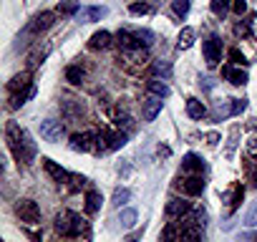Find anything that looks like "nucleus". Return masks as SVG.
<instances>
[{"mask_svg":"<svg viewBox=\"0 0 257 242\" xmlns=\"http://www.w3.org/2000/svg\"><path fill=\"white\" fill-rule=\"evenodd\" d=\"M187 116L189 118H204L207 116V108H204V103L199 101V98H187Z\"/></svg>","mask_w":257,"mask_h":242,"instance_id":"obj_21","label":"nucleus"},{"mask_svg":"<svg viewBox=\"0 0 257 242\" xmlns=\"http://www.w3.org/2000/svg\"><path fill=\"white\" fill-rule=\"evenodd\" d=\"M224 199L229 202V207H227V209H229V214H234V212L239 209L242 199H244V187H242L239 182H234V184H232V189H229V194H227Z\"/></svg>","mask_w":257,"mask_h":242,"instance_id":"obj_16","label":"nucleus"},{"mask_svg":"<svg viewBox=\"0 0 257 242\" xmlns=\"http://www.w3.org/2000/svg\"><path fill=\"white\" fill-rule=\"evenodd\" d=\"M53 227L56 232H61L63 237H81V234H88V222L83 217H78L76 212L71 209H63L56 214L53 219Z\"/></svg>","mask_w":257,"mask_h":242,"instance_id":"obj_2","label":"nucleus"},{"mask_svg":"<svg viewBox=\"0 0 257 242\" xmlns=\"http://www.w3.org/2000/svg\"><path fill=\"white\" fill-rule=\"evenodd\" d=\"M56 11L61 16H76V13H81V6H78V0H61Z\"/></svg>","mask_w":257,"mask_h":242,"instance_id":"obj_30","label":"nucleus"},{"mask_svg":"<svg viewBox=\"0 0 257 242\" xmlns=\"http://www.w3.org/2000/svg\"><path fill=\"white\" fill-rule=\"evenodd\" d=\"M31 96H36V86H31L28 91H21V93H11V103H8V106H11V108H21Z\"/></svg>","mask_w":257,"mask_h":242,"instance_id":"obj_28","label":"nucleus"},{"mask_svg":"<svg viewBox=\"0 0 257 242\" xmlns=\"http://www.w3.org/2000/svg\"><path fill=\"white\" fill-rule=\"evenodd\" d=\"M159 242H179V232H177V224L174 222L164 224V229L159 234Z\"/></svg>","mask_w":257,"mask_h":242,"instance_id":"obj_33","label":"nucleus"},{"mask_svg":"<svg viewBox=\"0 0 257 242\" xmlns=\"http://www.w3.org/2000/svg\"><path fill=\"white\" fill-rule=\"evenodd\" d=\"M247 108V98H232V116H239Z\"/></svg>","mask_w":257,"mask_h":242,"instance_id":"obj_41","label":"nucleus"},{"mask_svg":"<svg viewBox=\"0 0 257 242\" xmlns=\"http://www.w3.org/2000/svg\"><path fill=\"white\" fill-rule=\"evenodd\" d=\"M128 199H132V189H126V187H116V189H113V197H111V204L121 209Z\"/></svg>","mask_w":257,"mask_h":242,"instance_id":"obj_29","label":"nucleus"},{"mask_svg":"<svg viewBox=\"0 0 257 242\" xmlns=\"http://www.w3.org/2000/svg\"><path fill=\"white\" fill-rule=\"evenodd\" d=\"M189 212H192V204L187 199H169L167 202V217H172V219H182Z\"/></svg>","mask_w":257,"mask_h":242,"instance_id":"obj_12","label":"nucleus"},{"mask_svg":"<svg viewBox=\"0 0 257 242\" xmlns=\"http://www.w3.org/2000/svg\"><path fill=\"white\" fill-rule=\"evenodd\" d=\"M172 11H174L179 18H184V16L189 13V0H172Z\"/></svg>","mask_w":257,"mask_h":242,"instance_id":"obj_37","label":"nucleus"},{"mask_svg":"<svg viewBox=\"0 0 257 242\" xmlns=\"http://www.w3.org/2000/svg\"><path fill=\"white\" fill-rule=\"evenodd\" d=\"M101 202H103V199H101V192L91 189V192L86 194V207H83L86 214H96V212L101 209Z\"/></svg>","mask_w":257,"mask_h":242,"instance_id":"obj_26","label":"nucleus"},{"mask_svg":"<svg viewBox=\"0 0 257 242\" xmlns=\"http://www.w3.org/2000/svg\"><path fill=\"white\" fill-rule=\"evenodd\" d=\"M237 144H239V127L234 124V127L229 129L227 147H224V157H227V159H232V157H234V152H237Z\"/></svg>","mask_w":257,"mask_h":242,"instance_id":"obj_25","label":"nucleus"},{"mask_svg":"<svg viewBox=\"0 0 257 242\" xmlns=\"http://www.w3.org/2000/svg\"><path fill=\"white\" fill-rule=\"evenodd\" d=\"M222 76H224V78H227V81H229L232 86H244V83L249 81V76H247L244 71H239V68H234L232 63L222 68Z\"/></svg>","mask_w":257,"mask_h":242,"instance_id":"obj_17","label":"nucleus"},{"mask_svg":"<svg viewBox=\"0 0 257 242\" xmlns=\"http://www.w3.org/2000/svg\"><path fill=\"white\" fill-rule=\"evenodd\" d=\"M6 142H8V149H11V154H13V159L18 164H26V167L33 164V159H36V142H33V137L26 129H21L16 124V121H8Z\"/></svg>","mask_w":257,"mask_h":242,"instance_id":"obj_1","label":"nucleus"},{"mask_svg":"<svg viewBox=\"0 0 257 242\" xmlns=\"http://www.w3.org/2000/svg\"><path fill=\"white\" fill-rule=\"evenodd\" d=\"M244 174H247V179L257 187V157H254V159H244Z\"/></svg>","mask_w":257,"mask_h":242,"instance_id":"obj_35","label":"nucleus"},{"mask_svg":"<svg viewBox=\"0 0 257 242\" xmlns=\"http://www.w3.org/2000/svg\"><path fill=\"white\" fill-rule=\"evenodd\" d=\"M207 139H209V142H207V144H209V147H214V144H217V142H219V134H209V137H207Z\"/></svg>","mask_w":257,"mask_h":242,"instance_id":"obj_47","label":"nucleus"},{"mask_svg":"<svg viewBox=\"0 0 257 242\" xmlns=\"http://www.w3.org/2000/svg\"><path fill=\"white\" fill-rule=\"evenodd\" d=\"M132 242H134V239H132Z\"/></svg>","mask_w":257,"mask_h":242,"instance_id":"obj_48","label":"nucleus"},{"mask_svg":"<svg viewBox=\"0 0 257 242\" xmlns=\"http://www.w3.org/2000/svg\"><path fill=\"white\" fill-rule=\"evenodd\" d=\"M111 43H113V36H111L108 31H96V33L91 36V41H88V48H91V51H106Z\"/></svg>","mask_w":257,"mask_h":242,"instance_id":"obj_15","label":"nucleus"},{"mask_svg":"<svg viewBox=\"0 0 257 242\" xmlns=\"http://www.w3.org/2000/svg\"><path fill=\"white\" fill-rule=\"evenodd\" d=\"M179 187H182L184 194H189V197H199V194L204 192V179H202V174H187V177L179 182Z\"/></svg>","mask_w":257,"mask_h":242,"instance_id":"obj_8","label":"nucleus"},{"mask_svg":"<svg viewBox=\"0 0 257 242\" xmlns=\"http://www.w3.org/2000/svg\"><path fill=\"white\" fill-rule=\"evenodd\" d=\"M152 76L162 78V81H169L172 78V63L169 61H154L152 63Z\"/></svg>","mask_w":257,"mask_h":242,"instance_id":"obj_20","label":"nucleus"},{"mask_svg":"<svg viewBox=\"0 0 257 242\" xmlns=\"http://www.w3.org/2000/svg\"><path fill=\"white\" fill-rule=\"evenodd\" d=\"M202 53H204V63L209 68H214L219 61H222V41L217 36H209L204 43H202Z\"/></svg>","mask_w":257,"mask_h":242,"instance_id":"obj_5","label":"nucleus"},{"mask_svg":"<svg viewBox=\"0 0 257 242\" xmlns=\"http://www.w3.org/2000/svg\"><path fill=\"white\" fill-rule=\"evenodd\" d=\"M106 8L103 6H91V8H81V21L83 23H93V21H101L106 18Z\"/></svg>","mask_w":257,"mask_h":242,"instance_id":"obj_19","label":"nucleus"},{"mask_svg":"<svg viewBox=\"0 0 257 242\" xmlns=\"http://www.w3.org/2000/svg\"><path fill=\"white\" fill-rule=\"evenodd\" d=\"M61 108H63L66 116H81L83 113V103L78 98H68V96L61 101Z\"/></svg>","mask_w":257,"mask_h":242,"instance_id":"obj_24","label":"nucleus"},{"mask_svg":"<svg viewBox=\"0 0 257 242\" xmlns=\"http://www.w3.org/2000/svg\"><path fill=\"white\" fill-rule=\"evenodd\" d=\"M113 124H116V127H128V124H132V116H128L126 111H121V108H116V113H113Z\"/></svg>","mask_w":257,"mask_h":242,"instance_id":"obj_38","label":"nucleus"},{"mask_svg":"<svg viewBox=\"0 0 257 242\" xmlns=\"http://www.w3.org/2000/svg\"><path fill=\"white\" fill-rule=\"evenodd\" d=\"M116 43L121 46V51H132V48H139L142 46L139 38H137V33H128V31H118L116 33Z\"/></svg>","mask_w":257,"mask_h":242,"instance_id":"obj_18","label":"nucleus"},{"mask_svg":"<svg viewBox=\"0 0 257 242\" xmlns=\"http://www.w3.org/2000/svg\"><path fill=\"white\" fill-rule=\"evenodd\" d=\"M41 162H43V169H46V174H48V177H51L53 182H58V184H66V182L71 179V174H68V172H66L63 167H58V164H56L53 159L43 157Z\"/></svg>","mask_w":257,"mask_h":242,"instance_id":"obj_10","label":"nucleus"},{"mask_svg":"<svg viewBox=\"0 0 257 242\" xmlns=\"http://www.w3.org/2000/svg\"><path fill=\"white\" fill-rule=\"evenodd\" d=\"M234 36H252V31H249V26L237 23V26H234Z\"/></svg>","mask_w":257,"mask_h":242,"instance_id":"obj_45","label":"nucleus"},{"mask_svg":"<svg viewBox=\"0 0 257 242\" xmlns=\"http://www.w3.org/2000/svg\"><path fill=\"white\" fill-rule=\"evenodd\" d=\"M244 224H247V227H254V224H257V204L244 214Z\"/></svg>","mask_w":257,"mask_h":242,"instance_id":"obj_43","label":"nucleus"},{"mask_svg":"<svg viewBox=\"0 0 257 242\" xmlns=\"http://www.w3.org/2000/svg\"><path fill=\"white\" fill-rule=\"evenodd\" d=\"M229 63L232 66H247V58L239 53V48H229Z\"/></svg>","mask_w":257,"mask_h":242,"instance_id":"obj_39","label":"nucleus"},{"mask_svg":"<svg viewBox=\"0 0 257 242\" xmlns=\"http://www.w3.org/2000/svg\"><path fill=\"white\" fill-rule=\"evenodd\" d=\"M247 154H257V137L247 139Z\"/></svg>","mask_w":257,"mask_h":242,"instance_id":"obj_46","label":"nucleus"},{"mask_svg":"<svg viewBox=\"0 0 257 242\" xmlns=\"http://www.w3.org/2000/svg\"><path fill=\"white\" fill-rule=\"evenodd\" d=\"M194 38H197V33H194V28H189V26H184V28H182V33H179V41H177V48H179V51H187V48H192V46H194Z\"/></svg>","mask_w":257,"mask_h":242,"instance_id":"obj_23","label":"nucleus"},{"mask_svg":"<svg viewBox=\"0 0 257 242\" xmlns=\"http://www.w3.org/2000/svg\"><path fill=\"white\" fill-rule=\"evenodd\" d=\"M66 81L73 83V86H81L83 83V68L81 66H68L66 68Z\"/></svg>","mask_w":257,"mask_h":242,"instance_id":"obj_32","label":"nucleus"},{"mask_svg":"<svg viewBox=\"0 0 257 242\" xmlns=\"http://www.w3.org/2000/svg\"><path fill=\"white\" fill-rule=\"evenodd\" d=\"M51 51H53V46H51V43H43V46L38 43V46H36V48L28 53V71L38 68V66H41V63H43V61L51 56Z\"/></svg>","mask_w":257,"mask_h":242,"instance_id":"obj_11","label":"nucleus"},{"mask_svg":"<svg viewBox=\"0 0 257 242\" xmlns=\"http://www.w3.org/2000/svg\"><path fill=\"white\" fill-rule=\"evenodd\" d=\"M154 8L149 6V3H132L128 6V13L132 16H147V13H152Z\"/></svg>","mask_w":257,"mask_h":242,"instance_id":"obj_36","label":"nucleus"},{"mask_svg":"<svg viewBox=\"0 0 257 242\" xmlns=\"http://www.w3.org/2000/svg\"><path fill=\"white\" fill-rule=\"evenodd\" d=\"M41 137L46 142H58L63 137V124H61V121H56V118L41 121Z\"/></svg>","mask_w":257,"mask_h":242,"instance_id":"obj_9","label":"nucleus"},{"mask_svg":"<svg viewBox=\"0 0 257 242\" xmlns=\"http://www.w3.org/2000/svg\"><path fill=\"white\" fill-rule=\"evenodd\" d=\"M162 106H164V101H162V96H147L144 101H142V116H144V121H154L159 113H162Z\"/></svg>","mask_w":257,"mask_h":242,"instance_id":"obj_6","label":"nucleus"},{"mask_svg":"<svg viewBox=\"0 0 257 242\" xmlns=\"http://www.w3.org/2000/svg\"><path fill=\"white\" fill-rule=\"evenodd\" d=\"M31 86H33V73H31V71H23V73H18V76L11 78L8 91H11V93H21V91H28Z\"/></svg>","mask_w":257,"mask_h":242,"instance_id":"obj_13","label":"nucleus"},{"mask_svg":"<svg viewBox=\"0 0 257 242\" xmlns=\"http://www.w3.org/2000/svg\"><path fill=\"white\" fill-rule=\"evenodd\" d=\"M212 116H214V121H219V118H227V116H232V98H222V101H214Z\"/></svg>","mask_w":257,"mask_h":242,"instance_id":"obj_22","label":"nucleus"},{"mask_svg":"<svg viewBox=\"0 0 257 242\" xmlns=\"http://www.w3.org/2000/svg\"><path fill=\"white\" fill-rule=\"evenodd\" d=\"M16 214L21 217V222L38 224V219H41V207H38L33 199L23 197V199H18V202H16Z\"/></svg>","mask_w":257,"mask_h":242,"instance_id":"obj_4","label":"nucleus"},{"mask_svg":"<svg viewBox=\"0 0 257 242\" xmlns=\"http://www.w3.org/2000/svg\"><path fill=\"white\" fill-rule=\"evenodd\" d=\"M68 182H71V189L76 192V189H83L88 179H86V177H81V174H71V179H68Z\"/></svg>","mask_w":257,"mask_h":242,"instance_id":"obj_42","label":"nucleus"},{"mask_svg":"<svg viewBox=\"0 0 257 242\" xmlns=\"http://www.w3.org/2000/svg\"><path fill=\"white\" fill-rule=\"evenodd\" d=\"M204 172V159L197 154H187L182 159V174H202Z\"/></svg>","mask_w":257,"mask_h":242,"instance_id":"obj_14","label":"nucleus"},{"mask_svg":"<svg viewBox=\"0 0 257 242\" xmlns=\"http://www.w3.org/2000/svg\"><path fill=\"white\" fill-rule=\"evenodd\" d=\"M232 11H234L237 16H242V13L247 11V3H244V0H232Z\"/></svg>","mask_w":257,"mask_h":242,"instance_id":"obj_44","label":"nucleus"},{"mask_svg":"<svg viewBox=\"0 0 257 242\" xmlns=\"http://www.w3.org/2000/svg\"><path fill=\"white\" fill-rule=\"evenodd\" d=\"M134 33H137V38H139V43H142V46H147V48H149V46L154 43V33H152V31H134Z\"/></svg>","mask_w":257,"mask_h":242,"instance_id":"obj_40","label":"nucleus"},{"mask_svg":"<svg viewBox=\"0 0 257 242\" xmlns=\"http://www.w3.org/2000/svg\"><path fill=\"white\" fill-rule=\"evenodd\" d=\"M229 6H232V0H209V8H212V13L217 18H224L227 11H229Z\"/></svg>","mask_w":257,"mask_h":242,"instance_id":"obj_34","label":"nucleus"},{"mask_svg":"<svg viewBox=\"0 0 257 242\" xmlns=\"http://www.w3.org/2000/svg\"><path fill=\"white\" fill-rule=\"evenodd\" d=\"M118 224H121L123 229H132V227L137 224V209H121V214H118Z\"/></svg>","mask_w":257,"mask_h":242,"instance_id":"obj_31","label":"nucleus"},{"mask_svg":"<svg viewBox=\"0 0 257 242\" xmlns=\"http://www.w3.org/2000/svg\"><path fill=\"white\" fill-rule=\"evenodd\" d=\"M147 91H149L152 96H162V98L169 96V86H167L162 78H152V81L147 83Z\"/></svg>","mask_w":257,"mask_h":242,"instance_id":"obj_27","label":"nucleus"},{"mask_svg":"<svg viewBox=\"0 0 257 242\" xmlns=\"http://www.w3.org/2000/svg\"><path fill=\"white\" fill-rule=\"evenodd\" d=\"M71 149L73 152H96V134L91 132H81L71 137Z\"/></svg>","mask_w":257,"mask_h":242,"instance_id":"obj_7","label":"nucleus"},{"mask_svg":"<svg viewBox=\"0 0 257 242\" xmlns=\"http://www.w3.org/2000/svg\"><path fill=\"white\" fill-rule=\"evenodd\" d=\"M53 13L51 11H43V13H38L26 28H23V33L18 36V46L16 48H21V46H26V43H31L28 38H36V36H41V33H46L51 26H53Z\"/></svg>","mask_w":257,"mask_h":242,"instance_id":"obj_3","label":"nucleus"}]
</instances>
